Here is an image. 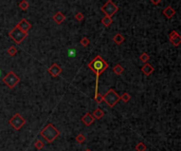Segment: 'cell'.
<instances>
[{"label": "cell", "instance_id": "cell-1", "mask_svg": "<svg viewBox=\"0 0 181 151\" xmlns=\"http://www.w3.org/2000/svg\"><path fill=\"white\" fill-rule=\"evenodd\" d=\"M88 68H89L92 72H94L95 75H96V88H95V94H96V93H98V92H97L98 77H100V75H101L103 72L106 71V70L108 69V63H107L104 59H103L100 55H97L94 59H92V60L89 62Z\"/></svg>", "mask_w": 181, "mask_h": 151}, {"label": "cell", "instance_id": "cell-2", "mask_svg": "<svg viewBox=\"0 0 181 151\" xmlns=\"http://www.w3.org/2000/svg\"><path fill=\"white\" fill-rule=\"evenodd\" d=\"M39 134L41 135V137L47 143L51 144V143H53L58 137L59 131H58V129L55 127V126L52 123H49V124H47L45 127L40 130V133Z\"/></svg>", "mask_w": 181, "mask_h": 151}, {"label": "cell", "instance_id": "cell-3", "mask_svg": "<svg viewBox=\"0 0 181 151\" xmlns=\"http://www.w3.org/2000/svg\"><path fill=\"white\" fill-rule=\"evenodd\" d=\"M120 100V95L114 91V89H109L105 95H103V102H106V104L113 108Z\"/></svg>", "mask_w": 181, "mask_h": 151}, {"label": "cell", "instance_id": "cell-4", "mask_svg": "<svg viewBox=\"0 0 181 151\" xmlns=\"http://www.w3.org/2000/svg\"><path fill=\"white\" fill-rule=\"evenodd\" d=\"M9 34H10V37L13 39V41L16 44H20L28 36V32H24V31L20 30L17 26L15 28H13V30H11Z\"/></svg>", "mask_w": 181, "mask_h": 151}, {"label": "cell", "instance_id": "cell-5", "mask_svg": "<svg viewBox=\"0 0 181 151\" xmlns=\"http://www.w3.org/2000/svg\"><path fill=\"white\" fill-rule=\"evenodd\" d=\"M9 125L16 131H19L25 125V118L23 116H21L19 113H16L9 119Z\"/></svg>", "mask_w": 181, "mask_h": 151}, {"label": "cell", "instance_id": "cell-6", "mask_svg": "<svg viewBox=\"0 0 181 151\" xmlns=\"http://www.w3.org/2000/svg\"><path fill=\"white\" fill-rule=\"evenodd\" d=\"M2 82L10 88V89H13L15 88L19 83H20V78L19 76H17L16 73L14 71H10L6 76L2 78Z\"/></svg>", "mask_w": 181, "mask_h": 151}, {"label": "cell", "instance_id": "cell-7", "mask_svg": "<svg viewBox=\"0 0 181 151\" xmlns=\"http://www.w3.org/2000/svg\"><path fill=\"white\" fill-rule=\"evenodd\" d=\"M118 10H119V8L111 1V0H108L104 5L101 7V11L103 13H105L106 16H110V17L113 16L118 12Z\"/></svg>", "mask_w": 181, "mask_h": 151}, {"label": "cell", "instance_id": "cell-8", "mask_svg": "<svg viewBox=\"0 0 181 151\" xmlns=\"http://www.w3.org/2000/svg\"><path fill=\"white\" fill-rule=\"evenodd\" d=\"M168 39L171 41V43L174 45V47H178L180 45V42H181V36L178 32L176 31H172L169 32L168 34Z\"/></svg>", "mask_w": 181, "mask_h": 151}, {"label": "cell", "instance_id": "cell-9", "mask_svg": "<svg viewBox=\"0 0 181 151\" xmlns=\"http://www.w3.org/2000/svg\"><path fill=\"white\" fill-rule=\"evenodd\" d=\"M63 69L57 65V63H53L52 66H51L49 69H48V72L51 74V76H53V77H56L58 76V75L62 73Z\"/></svg>", "mask_w": 181, "mask_h": 151}, {"label": "cell", "instance_id": "cell-10", "mask_svg": "<svg viewBox=\"0 0 181 151\" xmlns=\"http://www.w3.org/2000/svg\"><path fill=\"white\" fill-rule=\"evenodd\" d=\"M17 27H18L20 30L24 31V32H29V30L32 28L31 23H30L27 19H22V20H20V21L17 23Z\"/></svg>", "mask_w": 181, "mask_h": 151}, {"label": "cell", "instance_id": "cell-11", "mask_svg": "<svg viewBox=\"0 0 181 151\" xmlns=\"http://www.w3.org/2000/svg\"><path fill=\"white\" fill-rule=\"evenodd\" d=\"M94 120H95V118H94L93 115H92L91 113H89V112H87V113L82 117V121H83L86 126H90V125H92V124L94 123Z\"/></svg>", "mask_w": 181, "mask_h": 151}, {"label": "cell", "instance_id": "cell-12", "mask_svg": "<svg viewBox=\"0 0 181 151\" xmlns=\"http://www.w3.org/2000/svg\"><path fill=\"white\" fill-rule=\"evenodd\" d=\"M162 14H163L167 19H171V18L174 17V15L176 14V11H175L171 5H168V7H166V8L163 10Z\"/></svg>", "mask_w": 181, "mask_h": 151}, {"label": "cell", "instance_id": "cell-13", "mask_svg": "<svg viewBox=\"0 0 181 151\" xmlns=\"http://www.w3.org/2000/svg\"><path fill=\"white\" fill-rule=\"evenodd\" d=\"M153 67L151 66V65H149L148 62H146L142 68H141V71L143 72V74H145V75H147V76H148V75H150L152 72H153Z\"/></svg>", "mask_w": 181, "mask_h": 151}, {"label": "cell", "instance_id": "cell-14", "mask_svg": "<svg viewBox=\"0 0 181 151\" xmlns=\"http://www.w3.org/2000/svg\"><path fill=\"white\" fill-rule=\"evenodd\" d=\"M65 19H66V17H65V15L63 14V13H61V12H57V13H55V15L53 16V20L57 23V24H61V23H63L64 21H65Z\"/></svg>", "mask_w": 181, "mask_h": 151}, {"label": "cell", "instance_id": "cell-15", "mask_svg": "<svg viewBox=\"0 0 181 151\" xmlns=\"http://www.w3.org/2000/svg\"><path fill=\"white\" fill-rule=\"evenodd\" d=\"M92 115H93V117H94L95 119H101L103 116H104V111H103L101 108H96V109L93 111Z\"/></svg>", "mask_w": 181, "mask_h": 151}, {"label": "cell", "instance_id": "cell-16", "mask_svg": "<svg viewBox=\"0 0 181 151\" xmlns=\"http://www.w3.org/2000/svg\"><path fill=\"white\" fill-rule=\"evenodd\" d=\"M101 22H102V24L104 27H109L110 24L112 23V19H111L110 16H105V17H103L101 19Z\"/></svg>", "mask_w": 181, "mask_h": 151}, {"label": "cell", "instance_id": "cell-17", "mask_svg": "<svg viewBox=\"0 0 181 151\" xmlns=\"http://www.w3.org/2000/svg\"><path fill=\"white\" fill-rule=\"evenodd\" d=\"M124 40H125L124 36H123L122 34H120V33H118V34L113 37V42H114L116 44H118V45H120L121 43H123Z\"/></svg>", "mask_w": 181, "mask_h": 151}, {"label": "cell", "instance_id": "cell-18", "mask_svg": "<svg viewBox=\"0 0 181 151\" xmlns=\"http://www.w3.org/2000/svg\"><path fill=\"white\" fill-rule=\"evenodd\" d=\"M112 71H113V73H116L117 75H121V74L124 72V68H123L120 63H118V65H116V66L113 67Z\"/></svg>", "mask_w": 181, "mask_h": 151}, {"label": "cell", "instance_id": "cell-19", "mask_svg": "<svg viewBox=\"0 0 181 151\" xmlns=\"http://www.w3.org/2000/svg\"><path fill=\"white\" fill-rule=\"evenodd\" d=\"M75 142H76L77 144H83V143H85V142H86V136H85V134H83V133L77 134L76 137H75Z\"/></svg>", "mask_w": 181, "mask_h": 151}, {"label": "cell", "instance_id": "cell-20", "mask_svg": "<svg viewBox=\"0 0 181 151\" xmlns=\"http://www.w3.org/2000/svg\"><path fill=\"white\" fill-rule=\"evenodd\" d=\"M135 149H136V151H146V150H147V147L145 146L144 143L140 142V143H138V144L136 145Z\"/></svg>", "mask_w": 181, "mask_h": 151}, {"label": "cell", "instance_id": "cell-21", "mask_svg": "<svg viewBox=\"0 0 181 151\" xmlns=\"http://www.w3.org/2000/svg\"><path fill=\"white\" fill-rule=\"evenodd\" d=\"M19 9L22 10V11H27L28 8H29V2H28V0H22V1L18 4Z\"/></svg>", "mask_w": 181, "mask_h": 151}, {"label": "cell", "instance_id": "cell-22", "mask_svg": "<svg viewBox=\"0 0 181 151\" xmlns=\"http://www.w3.org/2000/svg\"><path fill=\"white\" fill-rule=\"evenodd\" d=\"M130 98H131L130 94H129V93H127V92L123 93V95H122V96H120V99H121V100H123L124 103H128L129 100H130Z\"/></svg>", "mask_w": 181, "mask_h": 151}, {"label": "cell", "instance_id": "cell-23", "mask_svg": "<svg viewBox=\"0 0 181 151\" xmlns=\"http://www.w3.org/2000/svg\"><path fill=\"white\" fill-rule=\"evenodd\" d=\"M8 53L11 55V56H15L16 54H17V48L16 47H10L8 50Z\"/></svg>", "mask_w": 181, "mask_h": 151}, {"label": "cell", "instance_id": "cell-24", "mask_svg": "<svg viewBox=\"0 0 181 151\" xmlns=\"http://www.w3.org/2000/svg\"><path fill=\"white\" fill-rule=\"evenodd\" d=\"M148 59H149V55H148L147 53H142V54L140 55V60H141L142 62L146 63V62H148Z\"/></svg>", "mask_w": 181, "mask_h": 151}, {"label": "cell", "instance_id": "cell-25", "mask_svg": "<svg viewBox=\"0 0 181 151\" xmlns=\"http://www.w3.org/2000/svg\"><path fill=\"white\" fill-rule=\"evenodd\" d=\"M34 146H35V148H36V149L40 150V149H42V148L45 147V144H43V142H42V141H40V140H37V141L35 142Z\"/></svg>", "mask_w": 181, "mask_h": 151}, {"label": "cell", "instance_id": "cell-26", "mask_svg": "<svg viewBox=\"0 0 181 151\" xmlns=\"http://www.w3.org/2000/svg\"><path fill=\"white\" fill-rule=\"evenodd\" d=\"M94 100H95L96 104H101L103 102V95H101L100 93H96L94 95Z\"/></svg>", "mask_w": 181, "mask_h": 151}, {"label": "cell", "instance_id": "cell-27", "mask_svg": "<svg viewBox=\"0 0 181 151\" xmlns=\"http://www.w3.org/2000/svg\"><path fill=\"white\" fill-rule=\"evenodd\" d=\"M89 39L87 38V37H83L82 39H81V44L83 45V47H88L89 45Z\"/></svg>", "mask_w": 181, "mask_h": 151}, {"label": "cell", "instance_id": "cell-28", "mask_svg": "<svg viewBox=\"0 0 181 151\" xmlns=\"http://www.w3.org/2000/svg\"><path fill=\"white\" fill-rule=\"evenodd\" d=\"M75 19L77 21H83L84 20V14L83 13H76L75 14Z\"/></svg>", "mask_w": 181, "mask_h": 151}, {"label": "cell", "instance_id": "cell-29", "mask_svg": "<svg viewBox=\"0 0 181 151\" xmlns=\"http://www.w3.org/2000/svg\"><path fill=\"white\" fill-rule=\"evenodd\" d=\"M161 1H162V0H150V2H151L152 4H156V5L159 4Z\"/></svg>", "mask_w": 181, "mask_h": 151}, {"label": "cell", "instance_id": "cell-30", "mask_svg": "<svg viewBox=\"0 0 181 151\" xmlns=\"http://www.w3.org/2000/svg\"><path fill=\"white\" fill-rule=\"evenodd\" d=\"M85 151H91V150H90V149H86Z\"/></svg>", "mask_w": 181, "mask_h": 151}]
</instances>
